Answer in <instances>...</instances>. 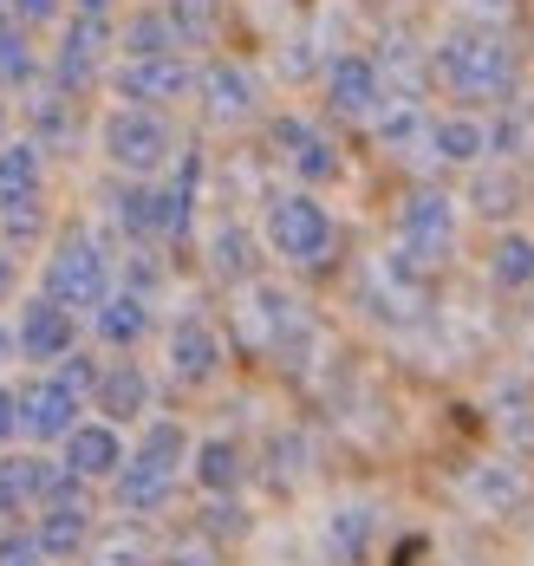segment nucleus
<instances>
[{
	"label": "nucleus",
	"mask_w": 534,
	"mask_h": 566,
	"mask_svg": "<svg viewBox=\"0 0 534 566\" xmlns=\"http://www.w3.org/2000/svg\"><path fill=\"white\" fill-rule=\"evenodd\" d=\"M13 13L40 27V20H53V13H60V0H13Z\"/></svg>",
	"instance_id": "ea45409f"
},
{
	"label": "nucleus",
	"mask_w": 534,
	"mask_h": 566,
	"mask_svg": "<svg viewBox=\"0 0 534 566\" xmlns=\"http://www.w3.org/2000/svg\"><path fill=\"white\" fill-rule=\"evenodd\" d=\"M202 112L216 117V124H241V117L254 112V78L241 72L235 59H216V65H202Z\"/></svg>",
	"instance_id": "f3484780"
},
{
	"label": "nucleus",
	"mask_w": 534,
	"mask_h": 566,
	"mask_svg": "<svg viewBox=\"0 0 534 566\" xmlns=\"http://www.w3.org/2000/svg\"><path fill=\"white\" fill-rule=\"evenodd\" d=\"M482 150H495V144H489V124H482V117L457 112V117H437V124H430V157H437V164L475 170V164H482Z\"/></svg>",
	"instance_id": "a211bd4d"
},
{
	"label": "nucleus",
	"mask_w": 534,
	"mask_h": 566,
	"mask_svg": "<svg viewBox=\"0 0 534 566\" xmlns=\"http://www.w3.org/2000/svg\"><path fill=\"white\" fill-rule=\"evenodd\" d=\"M189 469H196V482H202L209 495H235L241 475H248V462H241V450L229 443V437H209V443L196 450V462H189Z\"/></svg>",
	"instance_id": "393cba45"
},
{
	"label": "nucleus",
	"mask_w": 534,
	"mask_h": 566,
	"mask_svg": "<svg viewBox=\"0 0 534 566\" xmlns=\"http://www.w3.org/2000/svg\"><path fill=\"white\" fill-rule=\"evenodd\" d=\"M528 495H534V475H528V462H515V455H489V462H475L463 475V502L475 514H515V509H528Z\"/></svg>",
	"instance_id": "423d86ee"
},
{
	"label": "nucleus",
	"mask_w": 534,
	"mask_h": 566,
	"mask_svg": "<svg viewBox=\"0 0 534 566\" xmlns=\"http://www.w3.org/2000/svg\"><path fill=\"white\" fill-rule=\"evenodd\" d=\"M7 437H20V397L13 391H0V443Z\"/></svg>",
	"instance_id": "58836bf2"
},
{
	"label": "nucleus",
	"mask_w": 534,
	"mask_h": 566,
	"mask_svg": "<svg viewBox=\"0 0 534 566\" xmlns=\"http://www.w3.org/2000/svg\"><path fill=\"white\" fill-rule=\"evenodd\" d=\"M164 566H222V547H216V534H182V541H170V554H164Z\"/></svg>",
	"instance_id": "72a5a7b5"
},
{
	"label": "nucleus",
	"mask_w": 534,
	"mask_h": 566,
	"mask_svg": "<svg viewBox=\"0 0 534 566\" xmlns=\"http://www.w3.org/2000/svg\"><path fill=\"white\" fill-rule=\"evenodd\" d=\"M72 7H78V13H112L118 0H72Z\"/></svg>",
	"instance_id": "a19ab883"
},
{
	"label": "nucleus",
	"mask_w": 534,
	"mask_h": 566,
	"mask_svg": "<svg viewBox=\"0 0 534 566\" xmlns=\"http://www.w3.org/2000/svg\"><path fill=\"white\" fill-rule=\"evenodd\" d=\"M65 469L78 475V482H112L124 469V443L112 423H78L72 437H65Z\"/></svg>",
	"instance_id": "ddd939ff"
},
{
	"label": "nucleus",
	"mask_w": 534,
	"mask_h": 566,
	"mask_svg": "<svg viewBox=\"0 0 534 566\" xmlns=\"http://www.w3.org/2000/svg\"><path fill=\"white\" fill-rule=\"evenodd\" d=\"M170 20H177L182 40H209V27H216V7H209V0H170Z\"/></svg>",
	"instance_id": "c9c22d12"
},
{
	"label": "nucleus",
	"mask_w": 534,
	"mask_h": 566,
	"mask_svg": "<svg viewBox=\"0 0 534 566\" xmlns=\"http://www.w3.org/2000/svg\"><path fill=\"white\" fill-rule=\"evenodd\" d=\"M177 46H182V33H177V20H170V7L137 13L124 27V59H164V53H177Z\"/></svg>",
	"instance_id": "cd10ccee"
},
{
	"label": "nucleus",
	"mask_w": 534,
	"mask_h": 566,
	"mask_svg": "<svg viewBox=\"0 0 534 566\" xmlns=\"http://www.w3.org/2000/svg\"><path fill=\"white\" fill-rule=\"evenodd\" d=\"M430 65L437 78L470 98V105H509L515 85H522V65H515V46L495 33V27H450L437 46H430Z\"/></svg>",
	"instance_id": "f257e3e1"
},
{
	"label": "nucleus",
	"mask_w": 534,
	"mask_h": 566,
	"mask_svg": "<svg viewBox=\"0 0 534 566\" xmlns=\"http://www.w3.org/2000/svg\"><path fill=\"white\" fill-rule=\"evenodd\" d=\"M85 566H157V541H150L137 521L98 527V534H92V547H85Z\"/></svg>",
	"instance_id": "412c9836"
},
{
	"label": "nucleus",
	"mask_w": 534,
	"mask_h": 566,
	"mask_svg": "<svg viewBox=\"0 0 534 566\" xmlns=\"http://www.w3.org/2000/svg\"><path fill=\"white\" fill-rule=\"evenodd\" d=\"M216 371H222V339H216V326L177 319V333H170V378H182V385H209Z\"/></svg>",
	"instance_id": "dca6fc26"
},
{
	"label": "nucleus",
	"mask_w": 534,
	"mask_h": 566,
	"mask_svg": "<svg viewBox=\"0 0 534 566\" xmlns=\"http://www.w3.org/2000/svg\"><path fill=\"white\" fill-rule=\"evenodd\" d=\"M209 268L222 274V281H254V241H248V228H222L216 234V254H209Z\"/></svg>",
	"instance_id": "7c9ffc66"
},
{
	"label": "nucleus",
	"mask_w": 534,
	"mask_h": 566,
	"mask_svg": "<svg viewBox=\"0 0 534 566\" xmlns=\"http://www.w3.org/2000/svg\"><path fill=\"white\" fill-rule=\"evenodd\" d=\"M170 495H177V475L157 469V462H144V455H124V469L112 475V502H118V514H157Z\"/></svg>",
	"instance_id": "4468645a"
},
{
	"label": "nucleus",
	"mask_w": 534,
	"mask_h": 566,
	"mask_svg": "<svg viewBox=\"0 0 534 566\" xmlns=\"http://www.w3.org/2000/svg\"><path fill=\"white\" fill-rule=\"evenodd\" d=\"M268 137H274V150H281L306 182H333V176L346 170V164H339V150H333L320 130H306L300 117H274V130H268Z\"/></svg>",
	"instance_id": "9b49d317"
},
{
	"label": "nucleus",
	"mask_w": 534,
	"mask_h": 566,
	"mask_svg": "<svg viewBox=\"0 0 534 566\" xmlns=\"http://www.w3.org/2000/svg\"><path fill=\"white\" fill-rule=\"evenodd\" d=\"M7 7H13V0H0V13H7Z\"/></svg>",
	"instance_id": "c03bdc74"
},
{
	"label": "nucleus",
	"mask_w": 534,
	"mask_h": 566,
	"mask_svg": "<svg viewBox=\"0 0 534 566\" xmlns=\"http://www.w3.org/2000/svg\"><path fill=\"white\" fill-rule=\"evenodd\" d=\"M46 300H60L65 313L112 300V268H105V254H98L92 234H65L60 248H53V261H46Z\"/></svg>",
	"instance_id": "20e7f679"
},
{
	"label": "nucleus",
	"mask_w": 534,
	"mask_h": 566,
	"mask_svg": "<svg viewBox=\"0 0 534 566\" xmlns=\"http://www.w3.org/2000/svg\"><path fill=\"white\" fill-rule=\"evenodd\" d=\"M470 202H475V216H489V222L515 216V209H522V170H515V164H475Z\"/></svg>",
	"instance_id": "5701e85b"
},
{
	"label": "nucleus",
	"mask_w": 534,
	"mask_h": 566,
	"mask_svg": "<svg viewBox=\"0 0 534 566\" xmlns=\"http://www.w3.org/2000/svg\"><path fill=\"white\" fill-rule=\"evenodd\" d=\"M92 403L105 410V423H137V417L150 410V378H144L137 365H112V371L98 378Z\"/></svg>",
	"instance_id": "aec40b11"
},
{
	"label": "nucleus",
	"mask_w": 534,
	"mask_h": 566,
	"mask_svg": "<svg viewBox=\"0 0 534 566\" xmlns=\"http://www.w3.org/2000/svg\"><path fill=\"white\" fill-rule=\"evenodd\" d=\"M118 222L130 228V234H164L157 228V189H118Z\"/></svg>",
	"instance_id": "473e14b6"
},
{
	"label": "nucleus",
	"mask_w": 534,
	"mask_h": 566,
	"mask_svg": "<svg viewBox=\"0 0 534 566\" xmlns=\"http://www.w3.org/2000/svg\"><path fill=\"white\" fill-rule=\"evenodd\" d=\"M78 403H85V397H72L60 378H40V385L20 391V430H27L33 443H65V437L78 430Z\"/></svg>",
	"instance_id": "6e6552de"
},
{
	"label": "nucleus",
	"mask_w": 534,
	"mask_h": 566,
	"mask_svg": "<svg viewBox=\"0 0 534 566\" xmlns=\"http://www.w3.org/2000/svg\"><path fill=\"white\" fill-rule=\"evenodd\" d=\"M40 196V144H0V216L7 209H27Z\"/></svg>",
	"instance_id": "4be33fe9"
},
{
	"label": "nucleus",
	"mask_w": 534,
	"mask_h": 566,
	"mask_svg": "<svg viewBox=\"0 0 534 566\" xmlns=\"http://www.w3.org/2000/svg\"><path fill=\"white\" fill-rule=\"evenodd\" d=\"M150 333V300L144 293H112L98 306V339L105 345H137Z\"/></svg>",
	"instance_id": "b1692460"
},
{
	"label": "nucleus",
	"mask_w": 534,
	"mask_h": 566,
	"mask_svg": "<svg viewBox=\"0 0 534 566\" xmlns=\"http://www.w3.org/2000/svg\"><path fill=\"white\" fill-rule=\"evenodd\" d=\"M98 378H105V371H92V358H78V352H72V358H60V385H65L72 397L98 391Z\"/></svg>",
	"instance_id": "e433bc0d"
},
{
	"label": "nucleus",
	"mask_w": 534,
	"mask_h": 566,
	"mask_svg": "<svg viewBox=\"0 0 534 566\" xmlns=\"http://www.w3.org/2000/svg\"><path fill=\"white\" fill-rule=\"evenodd\" d=\"M27 78H33V46H27V33H20V27H0V85L20 92Z\"/></svg>",
	"instance_id": "2f4dec72"
},
{
	"label": "nucleus",
	"mask_w": 534,
	"mask_h": 566,
	"mask_svg": "<svg viewBox=\"0 0 534 566\" xmlns=\"http://www.w3.org/2000/svg\"><path fill=\"white\" fill-rule=\"evenodd\" d=\"M33 534H40V554L46 560H78L92 547V502H53V509L33 514Z\"/></svg>",
	"instance_id": "9d476101"
},
{
	"label": "nucleus",
	"mask_w": 534,
	"mask_h": 566,
	"mask_svg": "<svg viewBox=\"0 0 534 566\" xmlns=\"http://www.w3.org/2000/svg\"><path fill=\"white\" fill-rule=\"evenodd\" d=\"M202 72H189L177 53H164V59H124L118 65V98H130V105H170V98H182L189 85H196Z\"/></svg>",
	"instance_id": "0eeeda50"
},
{
	"label": "nucleus",
	"mask_w": 534,
	"mask_h": 566,
	"mask_svg": "<svg viewBox=\"0 0 534 566\" xmlns=\"http://www.w3.org/2000/svg\"><path fill=\"white\" fill-rule=\"evenodd\" d=\"M7 345H13V339H7V333H0V358H7Z\"/></svg>",
	"instance_id": "37998d69"
},
{
	"label": "nucleus",
	"mask_w": 534,
	"mask_h": 566,
	"mask_svg": "<svg viewBox=\"0 0 534 566\" xmlns=\"http://www.w3.org/2000/svg\"><path fill=\"white\" fill-rule=\"evenodd\" d=\"M371 527H378V514L371 509H339L333 521H326V554H333V566H358L365 560V541H371Z\"/></svg>",
	"instance_id": "bb28decb"
},
{
	"label": "nucleus",
	"mask_w": 534,
	"mask_h": 566,
	"mask_svg": "<svg viewBox=\"0 0 534 566\" xmlns=\"http://www.w3.org/2000/svg\"><path fill=\"white\" fill-rule=\"evenodd\" d=\"M40 560H46V554H40V534L7 521V527H0V566H40Z\"/></svg>",
	"instance_id": "f704fd0d"
},
{
	"label": "nucleus",
	"mask_w": 534,
	"mask_h": 566,
	"mask_svg": "<svg viewBox=\"0 0 534 566\" xmlns=\"http://www.w3.org/2000/svg\"><path fill=\"white\" fill-rule=\"evenodd\" d=\"M489 281L502 293H528L534 286V234H502L489 248Z\"/></svg>",
	"instance_id": "a878e982"
},
{
	"label": "nucleus",
	"mask_w": 534,
	"mask_h": 566,
	"mask_svg": "<svg viewBox=\"0 0 534 566\" xmlns=\"http://www.w3.org/2000/svg\"><path fill=\"white\" fill-rule=\"evenodd\" d=\"M105 46H112V27H105V13H78V20L65 27V40H60V92H78V85L98 72Z\"/></svg>",
	"instance_id": "f8f14e48"
},
{
	"label": "nucleus",
	"mask_w": 534,
	"mask_h": 566,
	"mask_svg": "<svg viewBox=\"0 0 534 566\" xmlns=\"http://www.w3.org/2000/svg\"><path fill=\"white\" fill-rule=\"evenodd\" d=\"M105 157L118 164L124 176H150L170 164V124L144 105H124V112L105 117Z\"/></svg>",
	"instance_id": "39448f33"
},
{
	"label": "nucleus",
	"mask_w": 534,
	"mask_h": 566,
	"mask_svg": "<svg viewBox=\"0 0 534 566\" xmlns=\"http://www.w3.org/2000/svg\"><path fill=\"white\" fill-rule=\"evenodd\" d=\"M46 455H7L0 462V514H40L46 509Z\"/></svg>",
	"instance_id": "6ab92c4d"
},
{
	"label": "nucleus",
	"mask_w": 534,
	"mask_h": 566,
	"mask_svg": "<svg viewBox=\"0 0 534 566\" xmlns=\"http://www.w3.org/2000/svg\"><path fill=\"white\" fill-rule=\"evenodd\" d=\"M241 527H248V521H241L229 502H216V509H209V521H202V534H241Z\"/></svg>",
	"instance_id": "4c0bfd02"
},
{
	"label": "nucleus",
	"mask_w": 534,
	"mask_h": 566,
	"mask_svg": "<svg viewBox=\"0 0 534 566\" xmlns=\"http://www.w3.org/2000/svg\"><path fill=\"white\" fill-rule=\"evenodd\" d=\"M72 313H65L60 300H33L27 313H20V352L27 358H46V365H60V358H72Z\"/></svg>",
	"instance_id": "2eb2a0df"
},
{
	"label": "nucleus",
	"mask_w": 534,
	"mask_h": 566,
	"mask_svg": "<svg viewBox=\"0 0 534 566\" xmlns=\"http://www.w3.org/2000/svg\"><path fill=\"white\" fill-rule=\"evenodd\" d=\"M27 117H33V144H40V150H60V144L78 137V117H72V98H65V92H40Z\"/></svg>",
	"instance_id": "c85d7f7f"
},
{
	"label": "nucleus",
	"mask_w": 534,
	"mask_h": 566,
	"mask_svg": "<svg viewBox=\"0 0 534 566\" xmlns=\"http://www.w3.org/2000/svg\"><path fill=\"white\" fill-rule=\"evenodd\" d=\"M268 248L281 261H300V268H320L333 254V216L313 202V196H274L268 202Z\"/></svg>",
	"instance_id": "7ed1b4c3"
},
{
	"label": "nucleus",
	"mask_w": 534,
	"mask_h": 566,
	"mask_svg": "<svg viewBox=\"0 0 534 566\" xmlns=\"http://www.w3.org/2000/svg\"><path fill=\"white\" fill-rule=\"evenodd\" d=\"M137 455H144V462H157V469H170V475H182V462H189V430L164 417V423H150V430H144Z\"/></svg>",
	"instance_id": "c756f323"
},
{
	"label": "nucleus",
	"mask_w": 534,
	"mask_h": 566,
	"mask_svg": "<svg viewBox=\"0 0 534 566\" xmlns=\"http://www.w3.org/2000/svg\"><path fill=\"white\" fill-rule=\"evenodd\" d=\"M398 254L430 281L450 254H457V202L443 189H411L398 209Z\"/></svg>",
	"instance_id": "f03ea898"
},
{
	"label": "nucleus",
	"mask_w": 534,
	"mask_h": 566,
	"mask_svg": "<svg viewBox=\"0 0 534 566\" xmlns=\"http://www.w3.org/2000/svg\"><path fill=\"white\" fill-rule=\"evenodd\" d=\"M7 293H13V261L0 254V300H7Z\"/></svg>",
	"instance_id": "79ce46f5"
},
{
	"label": "nucleus",
	"mask_w": 534,
	"mask_h": 566,
	"mask_svg": "<svg viewBox=\"0 0 534 566\" xmlns=\"http://www.w3.org/2000/svg\"><path fill=\"white\" fill-rule=\"evenodd\" d=\"M326 105L339 117H378L385 105V78H378V65L365 53H339L326 65Z\"/></svg>",
	"instance_id": "1a4fd4ad"
}]
</instances>
